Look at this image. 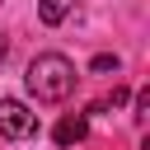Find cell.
Here are the masks:
<instances>
[{
	"label": "cell",
	"instance_id": "obj_1",
	"mask_svg": "<svg viewBox=\"0 0 150 150\" xmlns=\"http://www.w3.org/2000/svg\"><path fill=\"white\" fill-rule=\"evenodd\" d=\"M23 84H28V94H33L38 103H61V98H70V89H75V66H70L61 52H42V56L28 61Z\"/></svg>",
	"mask_w": 150,
	"mask_h": 150
},
{
	"label": "cell",
	"instance_id": "obj_2",
	"mask_svg": "<svg viewBox=\"0 0 150 150\" xmlns=\"http://www.w3.org/2000/svg\"><path fill=\"white\" fill-rule=\"evenodd\" d=\"M33 131H38V112H28V103H19V98H0V136L23 141Z\"/></svg>",
	"mask_w": 150,
	"mask_h": 150
},
{
	"label": "cell",
	"instance_id": "obj_3",
	"mask_svg": "<svg viewBox=\"0 0 150 150\" xmlns=\"http://www.w3.org/2000/svg\"><path fill=\"white\" fill-rule=\"evenodd\" d=\"M52 136H56V145H80V141L89 136V112H70V117H61Z\"/></svg>",
	"mask_w": 150,
	"mask_h": 150
},
{
	"label": "cell",
	"instance_id": "obj_4",
	"mask_svg": "<svg viewBox=\"0 0 150 150\" xmlns=\"http://www.w3.org/2000/svg\"><path fill=\"white\" fill-rule=\"evenodd\" d=\"M38 19H42L47 28H56V23L66 19V5H61V0H38Z\"/></svg>",
	"mask_w": 150,
	"mask_h": 150
},
{
	"label": "cell",
	"instance_id": "obj_5",
	"mask_svg": "<svg viewBox=\"0 0 150 150\" xmlns=\"http://www.w3.org/2000/svg\"><path fill=\"white\" fill-rule=\"evenodd\" d=\"M122 103H127V89L117 84V89H112L108 98H98V103H89V112H103V108H122Z\"/></svg>",
	"mask_w": 150,
	"mask_h": 150
},
{
	"label": "cell",
	"instance_id": "obj_6",
	"mask_svg": "<svg viewBox=\"0 0 150 150\" xmlns=\"http://www.w3.org/2000/svg\"><path fill=\"white\" fill-rule=\"evenodd\" d=\"M117 66H122V61L103 52V56H94V66H89V70H94V75H117Z\"/></svg>",
	"mask_w": 150,
	"mask_h": 150
},
{
	"label": "cell",
	"instance_id": "obj_7",
	"mask_svg": "<svg viewBox=\"0 0 150 150\" xmlns=\"http://www.w3.org/2000/svg\"><path fill=\"white\" fill-rule=\"evenodd\" d=\"M145 112H150V89H141V94H136V117H145Z\"/></svg>",
	"mask_w": 150,
	"mask_h": 150
},
{
	"label": "cell",
	"instance_id": "obj_8",
	"mask_svg": "<svg viewBox=\"0 0 150 150\" xmlns=\"http://www.w3.org/2000/svg\"><path fill=\"white\" fill-rule=\"evenodd\" d=\"M5 52H9V42H5V38H0V61H5Z\"/></svg>",
	"mask_w": 150,
	"mask_h": 150
}]
</instances>
